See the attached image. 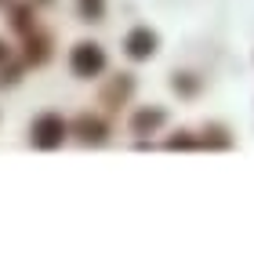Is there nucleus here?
I'll return each mask as SVG.
<instances>
[{
	"instance_id": "obj_1",
	"label": "nucleus",
	"mask_w": 254,
	"mask_h": 254,
	"mask_svg": "<svg viewBox=\"0 0 254 254\" xmlns=\"http://www.w3.org/2000/svg\"><path fill=\"white\" fill-rule=\"evenodd\" d=\"M69 65H73L76 76H98L102 69H106V51H102L98 44H76Z\"/></svg>"
},
{
	"instance_id": "obj_2",
	"label": "nucleus",
	"mask_w": 254,
	"mask_h": 254,
	"mask_svg": "<svg viewBox=\"0 0 254 254\" xmlns=\"http://www.w3.org/2000/svg\"><path fill=\"white\" fill-rule=\"evenodd\" d=\"M62 138H65V124H62V117H55V113H44V117L33 120V142H37L40 149L62 145Z\"/></svg>"
},
{
	"instance_id": "obj_3",
	"label": "nucleus",
	"mask_w": 254,
	"mask_h": 254,
	"mask_svg": "<svg viewBox=\"0 0 254 254\" xmlns=\"http://www.w3.org/2000/svg\"><path fill=\"white\" fill-rule=\"evenodd\" d=\"M124 48H127V55H131V59H149V55L156 51V33L145 29V26H138V29L127 33Z\"/></svg>"
},
{
	"instance_id": "obj_4",
	"label": "nucleus",
	"mask_w": 254,
	"mask_h": 254,
	"mask_svg": "<svg viewBox=\"0 0 254 254\" xmlns=\"http://www.w3.org/2000/svg\"><path fill=\"white\" fill-rule=\"evenodd\" d=\"M160 124H164V109H142V113H134L131 131L134 134H153Z\"/></svg>"
},
{
	"instance_id": "obj_5",
	"label": "nucleus",
	"mask_w": 254,
	"mask_h": 254,
	"mask_svg": "<svg viewBox=\"0 0 254 254\" xmlns=\"http://www.w3.org/2000/svg\"><path fill=\"white\" fill-rule=\"evenodd\" d=\"M76 131H80L84 142H102V138H106V124H102L98 117H80L76 120Z\"/></svg>"
},
{
	"instance_id": "obj_6",
	"label": "nucleus",
	"mask_w": 254,
	"mask_h": 254,
	"mask_svg": "<svg viewBox=\"0 0 254 254\" xmlns=\"http://www.w3.org/2000/svg\"><path fill=\"white\" fill-rule=\"evenodd\" d=\"M26 59L29 62H44V59H48V40H44V37H29L26 40Z\"/></svg>"
},
{
	"instance_id": "obj_7",
	"label": "nucleus",
	"mask_w": 254,
	"mask_h": 254,
	"mask_svg": "<svg viewBox=\"0 0 254 254\" xmlns=\"http://www.w3.org/2000/svg\"><path fill=\"white\" fill-rule=\"evenodd\" d=\"M80 15H84L87 22H98L102 15H106V0H80Z\"/></svg>"
},
{
	"instance_id": "obj_8",
	"label": "nucleus",
	"mask_w": 254,
	"mask_h": 254,
	"mask_svg": "<svg viewBox=\"0 0 254 254\" xmlns=\"http://www.w3.org/2000/svg\"><path fill=\"white\" fill-rule=\"evenodd\" d=\"M175 91H182V95H192L196 91V80L186 73V76H175Z\"/></svg>"
},
{
	"instance_id": "obj_9",
	"label": "nucleus",
	"mask_w": 254,
	"mask_h": 254,
	"mask_svg": "<svg viewBox=\"0 0 254 254\" xmlns=\"http://www.w3.org/2000/svg\"><path fill=\"white\" fill-rule=\"evenodd\" d=\"M127 91H131V80H127V76H124V80H117V84H113V87L106 91V98H117V95L124 98V95H127Z\"/></svg>"
},
{
	"instance_id": "obj_10",
	"label": "nucleus",
	"mask_w": 254,
	"mask_h": 254,
	"mask_svg": "<svg viewBox=\"0 0 254 254\" xmlns=\"http://www.w3.org/2000/svg\"><path fill=\"white\" fill-rule=\"evenodd\" d=\"M15 26H18L22 33L29 29V7H18V11H15Z\"/></svg>"
},
{
	"instance_id": "obj_11",
	"label": "nucleus",
	"mask_w": 254,
	"mask_h": 254,
	"mask_svg": "<svg viewBox=\"0 0 254 254\" xmlns=\"http://www.w3.org/2000/svg\"><path fill=\"white\" fill-rule=\"evenodd\" d=\"M4 59H7V44L0 40V62H4Z\"/></svg>"
}]
</instances>
